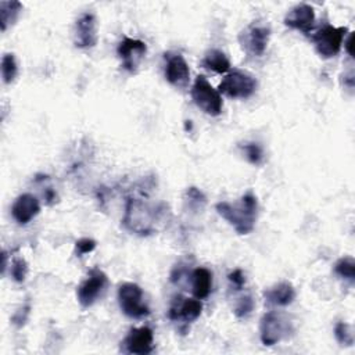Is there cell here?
<instances>
[{"label":"cell","instance_id":"cell-21","mask_svg":"<svg viewBox=\"0 0 355 355\" xmlns=\"http://www.w3.org/2000/svg\"><path fill=\"white\" fill-rule=\"evenodd\" d=\"M334 272L341 279L349 282L351 284L355 280V261L351 257H343L334 263Z\"/></svg>","mask_w":355,"mask_h":355},{"label":"cell","instance_id":"cell-24","mask_svg":"<svg viewBox=\"0 0 355 355\" xmlns=\"http://www.w3.org/2000/svg\"><path fill=\"white\" fill-rule=\"evenodd\" d=\"M334 336H336V340L341 345H352L354 344V330H352L351 324H348L345 322H338L334 326Z\"/></svg>","mask_w":355,"mask_h":355},{"label":"cell","instance_id":"cell-10","mask_svg":"<svg viewBox=\"0 0 355 355\" xmlns=\"http://www.w3.org/2000/svg\"><path fill=\"white\" fill-rule=\"evenodd\" d=\"M146 53L147 44L143 40L132 39L128 36L121 40L116 49V54L121 58V65L129 73H135L139 69Z\"/></svg>","mask_w":355,"mask_h":355},{"label":"cell","instance_id":"cell-26","mask_svg":"<svg viewBox=\"0 0 355 355\" xmlns=\"http://www.w3.org/2000/svg\"><path fill=\"white\" fill-rule=\"evenodd\" d=\"M10 273L11 277L14 279V282L17 283H24L26 273H28V263L24 258H14L11 262V268H10Z\"/></svg>","mask_w":355,"mask_h":355},{"label":"cell","instance_id":"cell-3","mask_svg":"<svg viewBox=\"0 0 355 355\" xmlns=\"http://www.w3.org/2000/svg\"><path fill=\"white\" fill-rule=\"evenodd\" d=\"M194 104L207 115L218 116L223 110V100L218 89H215L204 75H198L190 90Z\"/></svg>","mask_w":355,"mask_h":355},{"label":"cell","instance_id":"cell-29","mask_svg":"<svg viewBox=\"0 0 355 355\" xmlns=\"http://www.w3.org/2000/svg\"><path fill=\"white\" fill-rule=\"evenodd\" d=\"M227 279L230 282V284L236 288V290H241L245 284V276L243 273L241 269H234L233 272H230L227 275Z\"/></svg>","mask_w":355,"mask_h":355},{"label":"cell","instance_id":"cell-9","mask_svg":"<svg viewBox=\"0 0 355 355\" xmlns=\"http://www.w3.org/2000/svg\"><path fill=\"white\" fill-rule=\"evenodd\" d=\"M270 28L265 24L254 22L248 25L239 36L243 50L254 57H261L269 43Z\"/></svg>","mask_w":355,"mask_h":355},{"label":"cell","instance_id":"cell-22","mask_svg":"<svg viewBox=\"0 0 355 355\" xmlns=\"http://www.w3.org/2000/svg\"><path fill=\"white\" fill-rule=\"evenodd\" d=\"M18 73V67H17V61L14 54L11 53H6L1 58V76H3V82L6 85H10L11 82H14L15 76Z\"/></svg>","mask_w":355,"mask_h":355},{"label":"cell","instance_id":"cell-13","mask_svg":"<svg viewBox=\"0 0 355 355\" xmlns=\"http://www.w3.org/2000/svg\"><path fill=\"white\" fill-rule=\"evenodd\" d=\"M165 78L166 80L178 87L184 89L190 82V69L189 64L179 53L165 54Z\"/></svg>","mask_w":355,"mask_h":355},{"label":"cell","instance_id":"cell-4","mask_svg":"<svg viewBox=\"0 0 355 355\" xmlns=\"http://www.w3.org/2000/svg\"><path fill=\"white\" fill-rule=\"evenodd\" d=\"M118 304L121 311L132 319H143L150 315V308L144 301L143 290L139 284L126 282L118 288Z\"/></svg>","mask_w":355,"mask_h":355},{"label":"cell","instance_id":"cell-18","mask_svg":"<svg viewBox=\"0 0 355 355\" xmlns=\"http://www.w3.org/2000/svg\"><path fill=\"white\" fill-rule=\"evenodd\" d=\"M191 291L198 300H205L212 290V272L204 266L196 268L191 275Z\"/></svg>","mask_w":355,"mask_h":355},{"label":"cell","instance_id":"cell-20","mask_svg":"<svg viewBox=\"0 0 355 355\" xmlns=\"http://www.w3.org/2000/svg\"><path fill=\"white\" fill-rule=\"evenodd\" d=\"M21 11L22 4L19 1H0V25L3 32L18 19Z\"/></svg>","mask_w":355,"mask_h":355},{"label":"cell","instance_id":"cell-16","mask_svg":"<svg viewBox=\"0 0 355 355\" xmlns=\"http://www.w3.org/2000/svg\"><path fill=\"white\" fill-rule=\"evenodd\" d=\"M315 24V10L312 6L301 3L294 6L284 17V25L301 31L304 33H309Z\"/></svg>","mask_w":355,"mask_h":355},{"label":"cell","instance_id":"cell-5","mask_svg":"<svg viewBox=\"0 0 355 355\" xmlns=\"http://www.w3.org/2000/svg\"><path fill=\"white\" fill-rule=\"evenodd\" d=\"M293 331L291 322L277 311H269L262 315L259 322V338L266 347L280 343Z\"/></svg>","mask_w":355,"mask_h":355},{"label":"cell","instance_id":"cell-25","mask_svg":"<svg viewBox=\"0 0 355 355\" xmlns=\"http://www.w3.org/2000/svg\"><path fill=\"white\" fill-rule=\"evenodd\" d=\"M254 300L250 294H245V295H241L237 298L236 304H234V308H233V312L237 318H245L248 316L252 309H254Z\"/></svg>","mask_w":355,"mask_h":355},{"label":"cell","instance_id":"cell-19","mask_svg":"<svg viewBox=\"0 0 355 355\" xmlns=\"http://www.w3.org/2000/svg\"><path fill=\"white\" fill-rule=\"evenodd\" d=\"M202 67L216 73H226L230 71V61L226 54L218 49H211L204 54Z\"/></svg>","mask_w":355,"mask_h":355},{"label":"cell","instance_id":"cell-27","mask_svg":"<svg viewBox=\"0 0 355 355\" xmlns=\"http://www.w3.org/2000/svg\"><path fill=\"white\" fill-rule=\"evenodd\" d=\"M186 201L190 208L201 209L205 205V196L197 187H189L186 191Z\"/></svg>","mask_w":355,"mask_h":355},{"label":"cell","instance_id":"cell-12","mask_svg":"<svg viewBox=\"0 0 355 355\" xmlns=\"http://www.w3.org/2000/svg\"><path fill=\"white\" fill-rule=\"evenodd\" d=\"M202 311L201 300L198 298H184L182 295H178L172 300L168 318L172 322H184L190 323L194 322L197 318H200Z\"/></svg>","mask_w":355,"mask_h":355},{"label":"cell","instance_id":"cell-14","mask_svg":"<svg viewBox=\"0 0 355 355\" xmlns=\"http://www.w3.org/2000/svg\"><path fill=\"white\" fill-rule=\"evenodd\" d=\"M73 43L79 49H92L97 44V21L94 14L83 12L75 22Z\"/></svg>","mask_w":355,"mask_h":355},{"label":"cell","instance_id":"cell-1","mask_svg":"<svg viewBox=\"0 0 355 355\" xmlns=\"http://www.w3.org/2000/svg\"><path fill=\"white\" fill-rule=\"evenodd\" d=\"M162 209L143 198H128L122 218L123 227L137 236L154 234L161 223Z\"/></svg>","mask_w":355,"mask_h":355},{"label":"cell","instance_id":"cell-11","mask_svg":"<svg viewBox=\"0 0 355 355\" xmlns=\"http://www.w3.org/2000/svg\"><path fill=\"white\" fill-rule=\"evenodd\" d=\"M154 349V334L147 326L130 329L121 343V351L125 354L146 355Z\"/></svg>","mask_w":355,"mask_h":355},{"label":"cell","instance_id":"cell-15","mask_svg":"<svg viewBox=\"0 0 355 355\" xmlns=\"http://www.w3.org/2000/svg\"><path fill=\"white\" fill-rule=\"evenodd\" d=\"M40 212V204L36 196L31 193L19 194L12 205H11V215L18 225H28L33 218L37 216Z\"/></svg>","mask_w":355,"mask_h":355},{"label":"cell","instance_id":"cell-6","mask_svg":"<svg viewBox=\"0 0 355 355\" xmlns=\"http://www.w3.org/2000/svg\"><path fill=\"white\" fill-rule=\"evenodd\" d=\"M348 35L347 26L324 25L312 35V42L316 53L322 58H331L338 54L345 36Z\"/></svg>","mask_w":355,"mask_h":355},{"label":"cell","instance_id":"cell-28","mask_svg":"<svg viewBox=\"0 0 355 355\" xmlns=\"http://www.w3.org/2000/svg\"><path fill=\"white\" fill-rule=\"evenodd\" d=\"M94 248H96V241L93 239H89V237L79 239L75 243V254H76V257H82L85 254H89Z\"/></svg>","mask_w":355,"mask_h":355},{"label":"cell","instance_id":"cell-2","mask_svg":"<svg viewBox=\"0 0 355 355\" xmlns=\"http://www.w3.org/2000/svg\"><path fill=\"white\" fill-rule=\"evenodd\" d=\"M215 208L239 234H248L254 230L258 215V201L251 191L241 196L237 202L220 201Z\"/></svg>","mask_w":355,"mask_h":355},{"label":"cell","instance_id":"cell-23","mask_svg":"<svg viewBox=\"0 0 355 355\" xmlns=\"http://www.w3.org/2000/svg\"><path fill=\"white\" fill-rule=\"evenodd\" d=\"M241 151L245 155V159L252 165H259L263 161V151L262 147L257 143H245L244 146H240Z\"/></svg>","mask_w":355,"mask_h":355},{"label":"cell","instance_id":"cell-8","mask_svg":"<svg viewBox=\"0 0 355 355\" xmlns=\"http://www.w3.org/2000/svg\"><path fill=\"white\" fill-rule=\"evenodd\" d=\"M107 284H108V277L100 268L90 269L87 273V277L79 284L76 290V297L79 304L85 308L92 306L98 300V297L103 295Z\"/></svg>","mask_w":355,"mask_h":355},{"label":"cell","instance_id":"cell-7","mask_svg":"<svg viewBox=\"0 0 355 355\" xmlns=\"http://www.w3.org/2000/svg\"><path fill=\"white\" fill-rule=\"evenodd\" d=\"M257 79L247 72L234 69L226 73L218 86V92L230 98H248L257 90Z\"/></svg>","mask_w":355,"mask_h":355},{"label":"cell","instance_id":"cell-30","mask_svg":"<svg viewBox=\"0 0 355 355\" xmlns=\"http://www.w3.org/2000/svg\"><path fill=\"white\" fill-rule=\"evenodd\" d=\"M344 46H345V50L349 54V57H354V53H352V33H348V37L344 39Z\"/></svg>","mask_w":355,"mask_h":355},{"label":"cell","instance_id":"cell-17","mask_svg":"<svg viewBox=\"0 0 355 355\" xmlns=\"http://www.w3.org/2000/svg\"><path fill=\"white\" fill-rule=\"evenodd\" d=\"M263 298L275 306H287L295 298V290L290 282H280L276 286L263 291Z\"/></svg>","mask_w":355,"mask_h":355}]
</instances>
